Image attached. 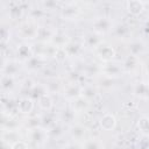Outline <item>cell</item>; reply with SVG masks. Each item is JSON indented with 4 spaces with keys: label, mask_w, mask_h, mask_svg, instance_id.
<instances>
[{
    "label": "cell",
    "mask_w": 149,
    "mask_h": 149,
    "mask_svg": "<svg viewBox=\"0 0 149 149\" xmlns=\"http://www.w3.org/2000/svg\"><path fill=\"white\" fill-rule=\"evenodd\" d=\"M48 135L50 136V137H58L62 133H63V130H62V127H61V125L59 123H55L52 127H50L48 130Z\"/></svg>",
    "instance_id": "f35d334b"
},
{
    "label": "cell",
    "mask_w": 149,
    "mask_h": 149,
    "mask_svg": "<svg viewBox=\"0 0 149 149\" xmlns=\"http://www.w3.org/2000/svg\"><path fill=\"white\" fill-rule=\"evenodd\" d=\"M37 105L38 107L44 111V112H50L54 107V101H52V98L49 93H44L43 95H41L38 99H37Z\"/></svg>",
    "instance_id": "7402d4cb"
},
{
    "label": "cell",
    "mask_w": 149,
    "mask_h": 149,
    "mask_svg": "<svg viewBox=\"0 0 149 149\" xmlns=\"http://www.w3.org/2000/svg\"><path fill=\"white\" fill-rule=\"evenodd\" d=\"M80 14V8L76 2H65L59 8V16L63 20L72 21L76 20Z\"/></svg>",
    "instance_id": "3957f363"
},
{
    "label": "cell",
    "mask_w": 149,
    "mask_h": 149,
    "mask_svg": "<svg viewBox=\"0 0 149 149\" xmlns=\"http://www.w3.org/2000/svg\"><path fill=\"white\" fill-rule=\"evenodd\" d=\"M137 128L142 135L149 137V116H141L137 120Z\"/></svg>",
    "instance_id": "83f0119b"
},
{
    "label": "cell",
    "mask_w": 149,
    "mask_h": 149,
    "mask_svg": "<svg viewBox=\"0 0 149 149\" xmlns=\"http://www.w3.org/2000/svg\"><path fill=\"white\" fill-rule=\"evenodd\" d=\"M45 85V88H47V92L49 93V94H51V93H58L61 90H62V87H61V84H59V81H57V80H49L47 84H44Z\"/></svg>",
    "instance_id": "e575fe53"
},
{
    "label": "cell",
    "mask_w": 149,
    "mask_h": 149,
    "mask_svg": "<svg viewBox=\"0 0 149 149\" xmlns=\"http://www.w3.org/2000/svg\"><path fill=\"white\" fill-rule=\"evenodd\" d=\"M1 140L6 141L9 144H14L15 142L21 140V136L17 130H2L1 134Z\"/></svg>",
    "instance_id": "cb8c5ba5"
},
{
    "label": "cell",
    "mask_w": 149,
    "mask_h": 149,
    "mask_svg": "<svg viewBox=\"0 0 149 149\" xmlns=\"http://www.w3.org/2000/svg\"><path fill=\"white\" fill-rule=\"evenodd\" d=\"M17 112L21 114H30L34 109V100L30 97H22L17 101Z\"/></svg>",
    "instance_id": "8fae6325"
},
{
    "label": "cell",
    "mask_w": 149,
    "mask_h": 149,
    "mask_svg": "<svg viewBox=\"0 0 149 149\" xmlns=\"http://www.w3.org/2000/svg\"><path fill=\"white\" fill-rule=\"evenodd\" d=\"M15 86V77L12 76H1V88L3 92H10Z\"/></svg>",
    "instance_id": "4316f807"
},
{
    "label": "cell",
    "mask_w": 149,
    "mask_h": 149,
    "mask_svg": "<svg viewBox=\"0 0 149 149\" xmlns=\"http://www.w3.org/2000/svg\"><path fill=\"white\" fill-rule=\"evenodd\" d=\"M45 14H47V12L42 7H34V8H30L29 12H28V15H29L30 20H33V21H36L38 19L44 17Z\"/></svg>",
    "instance_id": "1f68e13d"
},
{
    "label": "cell",
    "mask_w": 149,
    "mask_h": 149,
    "mask_svg": "<svg viewBox=\"0 0 149 149\" xmlns=\"http://www.w3.org/2000/svg\"><path fill=\"white\" fill-rule=\"evenodd\" d=\"M143 5H144V10L149 13V1H143Z\"/></svg>",
    "instance_id": "c3c4849f"
},
{
    "label": "cell",
    "mask_w": 149,
    "mask_h": 149,
    "mask_svg": "<svg viewBox=\"0 0 149 149\" xmlns=\"http://www.w3.org/2000/svg\"><path fill=\"white\" fill-rule=\"evenodd\" d=\"M83 149H104V144L99 139H88L83 143Z\"/></svg>",
    "instance_id": "4dcf8cb0"
},
{
    "label": "cell",
    "mask_w": 149,
    "mask_h": 149,
    "mask_svg": "<svg viewBox=\"0 0 149 149\" xmlns=\"http://www.w3.org/2000/svg\"><path fill=\"white\" fill-rule=\"evenodd\" d=\"M64 149H83V146H80L78 142H73V143L66 144Z\"/></svg>",
    "instance_id": "f6af8a7d"
},
{
    "label": "cell",
    "mask_w": 149,
    "mask_h": 149,
    "mask_svg": "<svg viewBox=\"0 0 149 149\" xmlns=\"http://www.w3.org/2000/svg\"><path fill=\"white\" fill-rule=\"evenodd\" d=\"M128 49H129L130 55L139 57V55H141L144 51V44L142 42H140V41H133V42L129 43Z\"/></svg>",
    "instance_id": "f1b7e54d"
},
{
    "label": "cell",
    "mask_w": 149,
    "mask_h": 149,
    "mask_svg": "<svg viewBox=\"0 0 149 149\" xmlns=\"http://www.w3.org/2000/svg\"><path fill=\"white\" fill-rule=\"evenodd\" d=\"M33 56H34V48L29 43L23 42V43L17 45V48H16V57H17L19 62L26 63Z\"/></svg>",
    "instance_id": "8992f818"
},
{
    "label": "cell",
    "mask_w": 149,
    "mask_h": 149,
    "mask_svg": "<svg viewBox=\"0 0 149 149\" xmlns=\"http://www.w3.org/2000/svg\"><path fill=\"white\" fill-rule=\"evenodd\" d=\"M86 130H87L86 127L83 126V125H80V123H74V125H72V126L70 127V129H69L71 137L74 139L76 142L81 141V140L85 137V135H86Z\"/></svg>",
    "instance_id": "2e32d148"
},
{
    "label": "cell",
    "mask_w": 149,
    "mask_h": 149,
    "mask_svg": "<svg viewBox=\"0 0 149 149\" xmlns=\"http://www.w3.org/2000/svg\"><path fill=\"white\" fill-rule=\"evenodd\" d=\"M139 63H140L139 57L133 56V55L129 54V55L123 59V62H122V64H121L122 71H123V72H132V71H134V70L139 66Z\"/></svg>",
    "instance_id": "9a60e30c"
},
{
    "label": "cell",
    "mask_w": 149,
    "mask_h": 149,
    "mask_svg": "<svg viewBox=\"0 0 149 149\" xmlns=\"http://www.w3.org/2000/svg\"><path fill=\"white\" fill-rule=\"evenodd\" d=\"M83 73L85 77H94V76L101 74V65H98L97 63L87 64L83 69Z\"/></svg>",
    "instance_id": "484cf974"
},
{
    "label": "cell",
    "mask_w": 149,
    "mask_h": 149,
    "mask_svg": "<svg viewBox=\"0 0 149 149\" xmlns=\"http://www.w3.org/2000/svg\"><path fill=\"white\" fill-rule=\"evenodd\" d=\"M12 149H28V144L24 141L20 140L17 142H15L14 144H12Z\"/></svg>",
    "instance_id": "ee69618b"
},
{
    "label": "cell",
    "mask_w": 149,
    "mask_h": 149,
    "mask_svg": "<svg viewBox=\"0 0 149 149\" xmlns=\"http://www.w3.org/2000/svg\"><path fill=\"white\" fill-rule=\"evenodd\" d=\"M69 42H70V37L68 36V34H65L64 31H57L56 30L49 43L56 48H64Z\"/></svg>",
    "instance_id": "7c38bea8"
},
{
    "label": "cell",
    "mask_w": 149,
    "mask_h": 149,
    "mask_svg": "<svg viewBox=\"0 0 149 149\" xmlns=\"http://www.w3.org/2000/svg\"><path fill=\"white\" fill-rule=\"evenodd\" d=\"M44 93H48L47 92V88H45V85H41V84H37L34 86V88L30 91V93L28 94V97H30L33 100H37L41 95H43Z\"/></svg>",
    "instance_id": "f546056e"
},
{
    "label": "cell",
    "mask_w": 149,
    "mask_h": 149,
    "mask_svg": "<svg viewBox=\"0 0 149 149\" xmlns=\"http://www.w3.org/2000/svg\"><path fill=\"white\" fill-rule=\"evenodd\" d=\"M44 64H45V58H43L41 56H36V55H34L30 59H28L24 63L26 68L29 71H38L44 66Z\"/></svg>",
    "instance_id": "5bb4252c"
},
{
    "label": "cell",
    "mask_w": 149,
    "mask_h": 149,
    "mask_svg": "<svg viewBox=\"0 0 149 149\" xmlns=\"http://www.w3.org/2000/svg\"><path fill=\"white\" fill-rule=\"evenodd\" d=\"M113 34L115 37L118 38H122V40H126L130 36L132 31H130V27L126 23H118L116 26H114L113 28Z\"/></svg>",
    "instance_id": "d6986e66"
},
{
    "label": "cell",
    "mask_w": 149,
    "mask_h": 149,
    "mask_svg": "<svg viewBox=\"0 0 149 149\" xmlns=\"http://www.w3.org/2000/svg\"><path fill=\"white\" fill-rule=\"evenodd\" d=\"M99 123H100V127H101L102 130H105V132H112L116 127V118L112 113H105L100 118Z\"/></svg>",
    "instance_id": "30bf717a"
},
{
    "label": "cell",
    "mask_w": 149,
    "mask_h": 149,
    "mask_svg": "<svg viewBox=\"0 0 149 149\" xmlns=\"http://www.w3.org/2000/svg\"><path fill=\"white\" fill-rule=\"evenodd\" d=\"M102 42H104V41L100 38V35H98V34H95V33H91V34L86 35V37H85V40H84L85 45L88 47V48H92L93 50H94L97 47H99Z\"/></svg>",
    "instance_id": "603a6c76"
},
{
    "label": "cell",
    "mask_w": 149,
    "mask_h": 149,
    "mask_svg": "<svg viewBox=\"0 0 149 149\" xmlns=\"http://www.w3.org/2000/svg\"><path fill=\"white\" fill-rule=\"evenodd\" d=\"M19 70H20L19 63L15 61H7L2 65V74H6V76L15 77L17 74Z\"/></svg>",
    "instance_id": "44dd1931"
},
{
    "label": "cell",
    "mask_w": 149,
    "mask_h": 149,
    "mask_svg": "<svg viewBox=\"0 0 149 149\" xmlns=\"http://www.w3.org/2000/svg\"><path fill=\"white\" fill-rule=\"evenodd\" d=\"M126 9H127V12L130 15L137 16V15H140L144 10L143 1H140V0H130V1H127L126 2Z\"/></svg>",
    "instance_id": "4fadbf2b"
},
{
    "label": "cell",
    "mask_w": 149,
    "mask_h": 149,
    "mask_svg": "<svg viewBox=\"0 0 149 149\" xmlns=\"http://www.w3.org/2000/svg\"><path fill=\"white\" fill-rule=\"evenodd\" d=\"M55 31H56V30L51 29V28L48 27V26H40L38 34H37V40H38V42H42V43H49L50 40L52 38Z\"/></svg>",
    "instance_id": "ac0fdd59"
},
{
    "label": "cell",
    "mask_w": 149,
    "mask_h": 149,
    "mask_svg": "<svg viewBox=\"0 0 149 149\" xmlns=\"http://www.w3.org/2000/svg\"><path fill=\"white\" fill-rule=\"evenodd\" d=\"M92 28L93 31L98 35H104L111 30H113L114 28V23L112 21V19L109 16L106 15H101V16H97L93 22H92Z\"/></svg>",
    "instance_id": "7a4b0ae2"
},
{
    "label": "cell",
    "mask_w": 149,
    "mask_h": 149,
    "mask_svg": "<svg viewBox=\"0 0 149 149\" xmlns=\"http://www.w3.org/2000/svg\"><path fill=\"white\" fill-rule=\"evenodd\" d=\"M28 136H29V140L35 144H43L49 137L47 129H44L43 127L28 130Z\"/></svg>",
    "instance_id": "52a82bcc"
},
{
    "label": "cell",
    "mask_w": 149,
    "mask_h": 149,
    "mask_svg": "<svg viewBox=\"0 0 149 149\" xmlns=\"http://www.w3.org/2000/svg\"><path fill=\"white\" fill-rule=\"evenodd\" d=\"M63 95L66 100L73 101L77 98L83 95V85L76 84V83H70L66 84L63 88Z\"/></svg>",
    "instance_id": "5b68a950"
},
{
    "label": "cell",
    "mask_w": 149,
    "mask_h": 149,
    "mask_svg": "<svg viewBox=\"0 0 149 149\" xmlns=\"http://www.w3.org/2000/svg\"><path fill=\"white\" fill-rule=\"evenodd\" d=\"M66 57H68V55H66V52H65L64 48H57V51H56V54H55V57H54V58H55L57 62L62 63V62H64V61L66 59Z\"/></svg>",
    "instance_id": "b9f144b4"
},
{
    "label": "cell",
    "mask_w": 149,
    "mask_h": 149,
    "mask_svg": "<svg viewBox=\"0 0 149 149\" xmlns=\"http://www.w3.org/2000/svg\"><path fill=\"white\" fill-rule=\"evenodd\" d=\"M0 149H12V144H9L6 141H2L1 140V148Z\"/></svg>",
    "instance_id": "bcb514c9"
},
{
    "label": "cell",
    "mask_w": 149,
    "mask_h": 149,
    "mask_svg": "<svg viewBox=\"0 0 149 149\" xmlns=\"http://www.w3.org/2000/svg\"><path fill=\"white\" fill-rule=\"evenodd\" d=\"M122 68L115 63H105L101 65V74L105 76V77H108V78H116L119 77L121 73H122Z\"/></svg>",
    "instance_id": "ba28073f"
},
{
    "label": "cell",
    "mask_w": 149,
    "mask_h": 149,
    "mask_svg": "<svg viewBox=\"0 0 149 149\" xmlns=\"http://www.w3.org/2000/svg\"><path fill=\"white\" fill-rule=\"evenodd\" d=\"M134 94L137 95V97H140V98L147 99L148 98V94H149V84L148 83H144V81L136 83L135 86H134Z\"/></svg>",
    "instance_id": "d4e9b609"
},
{
    "label": "cell",
    "mask_w": 149,
    "mask_h": 149,
    "mask_svg": "<svg viewBox=\"0 0 149 149\" xmlns=\"http://www.w3.org/2000/svg\"><path fill=\"white\" fill-rule=\"evenodd\" d=\"M73 118H74V112L72 111V108H70V109H64L63 112H62V121L63 122H71L72 120H73Z\"/></svg>",
    "instance_id": "ab89813d"
},
{
    "label": "cell",
    "mask_w": 149,
    "mask_h": 149,
    "mask_svg": "<svg viewBox=\"0 0 149 149\" xmlns=\"http://www.w3.org/2000/svg\"><path fill=\"white\" fill-rule=\"evenodd\" d=\"M38 29H40V26L36 23V21L29 20V21H26V22H23V23L20 24L17 34H19V36L22 40L30 41V40L37 38Z\"/></svg>",
    "instance_id": "6da1fadb"
},
{
    "label": "cell",
    "mask_w": 149,
    "mask_h": 149,
    "mask_svg": "<svg viewBox=\"0 0 149 149\" xmlns=\"http://www.w3.org/2000/svg\"><path fill=\"white\" fill-rule=\"evenodd\" d=\"M146 69H147V71L149 72V59H148V62H147V64H146Z\"/></svg>",
    "instance_id": "681fc988"
},
{
    "label": "cell",
    "mask_w": 149,
    "mask_h": 149,
    "mask_svg": "<svg viewBox=\"0 0 149 149\" xmlns=\"http://www.w3.org/2000/svg\"><path fill=\"white\" fill-rule=\"evenodd\" d=\"M143 30H144V33H146V34H148V35H149V21H148V22L144 24Z\"/></svg>",
    "instance_id": "7dc6e473"
},
{
    "label": "cell",
    "mask_w": 149,
    "mask_h": 149,
    "mask_svg": "<svg viewBox=\"0 0 149 149\" xmlns=\"http://www.w3.org/2000/svg\"><path fill=\"white\" fill-rule=\"evenodd\" d=\"M97 94V88L93 85H85L83 86V97H85L86 99H92L94 98Z\"/></svg>",
    "instance_id": "8d00e7d4"
},
{
    "label": "cell",
    "mask_w": 149,
    "mask_h": 149,
    "mask_svg": "<svg viewBox=\"0 0 149 149\" xmlns=\"http://www.w3.org/2000/svg\"><path fill=\"white\" fill-rule=\"evenodd\" d=\"M57 7H59V2L58 1H52V0H47L42 2V8L45 10H51V9H56Z\"/></svg>",
    "instance_id": "60d3db41"
},
{
    "label": "cell",
    "mask_w": 149,
    "mask_h": 149,
    "mask_svg": "<svg viewBox=\"0 0 149 149\" xmlns=\"http://www.w3.org/2000/svg\"><path fill=\"white\" fill-rule=\"evenodd\" d=\"M10 38V31H9V28L7 27H2L1 28V43L2 44H6Z\"/></svg>",
    "instance_id": "7bdbcfd3"
},
{
    "label": "cell",
    "mask_w": 149,
    "mask_h": 149,
    "mask_svg": "<svg viewBox=\"0 0 149 149\" xmlns=\"http://www.w3.org/2000/svg\"><path fill=\"white\" fill-rule=\"evenodd\" d=\"M26 2L21 1H12L8 7V15L12 20H19L23 15V12L26 9Z\"/></svg>",
    "instance_id": "9c48e42d"
},
{
    "label": "cell",
    "mask_w": 149,
    "mask_h": 149,
    "mask_svg": "<svg viewBox=\"0 0 149 149\" xmlns=\"http://www.w3.org/2000/svg\"><path fill=\"white\" fill-rule=\"evenodd\" d=\"M114 83V79L113 78H108V77H105V76H102L99 80H98V87H100V88H102V90H109V88H112L113 87V84Z\"/></svg>",
    "instance_id": "836d02e7"
},
{
    "label": "cell",
    "mask_w": 149,
    "mask_h": 149,
    "mask_svg": "<svg viewBox=\"0 0 149 149\" xmlns=\"http://www.w3.org/2000/svg\"><path fill=\"white\" fill-rule=\"evenodd\" d=\"M36 84L34 83V80L31 79V78H26L22 83H21V90L23 91V92H26V93H30V91L34 88V86H35Z\"/></svg>",
    "instance_id": "74e56055"
},
{
    "label": "cell",
    "mask_w": 149,
    "mask_h": 149,
    "mask_svg": "<svg viewBox=\"0 0 149 149\" xmlns=\"http://www.w3.org/2000/svg\"><path fill=\"white\" fill-rule=\"evenodd\" d=\"M26 127H27V129H28V130L34 129V128L42 127L41 118H38V116H31V118H29V119L26 121Z\"/></svg>",
    "instance_id": "d590c367"
},
{
    "label": "cell",
    "mask_w": 149,
    "mask_h": 149,
    "mask_svg": "<svg viewBox=\"0 0 149 149\" xmlns=\"http://www.w3.org/2000/svg\"><path fill=\"white\" fill-rule=\"evenodd\" d=\"M147 99H149V94H148V98H147Z\"/></svg>",
    "instance_id": "f907efd6"
},
{
    "label": "cell",
    "mask_w": 149,
    "mask_h": 149,
    "mask_svg": "<svg viewBox=\"0 0 149 149\" xmlns=\"http://www.w3.org/2000/svg\"><path fill=\"white\" fill-rule=\"evenodd\" d=\"M64 50L68 55V57H77L81 54L83 51V47L79 42H76V41H70L65 47H64Z\"/></svg>",
    "instance_id": "ffe728a7"
},
{
    "label": "cell",
    "mask_w": 149,
    "mask_h": 149,
    "mask_svg": "<svg viewBox=\"0 0 149 149\" xmlns=\"http://www.w3.org/2000/svg\"><path fill=\"white\" fill-rule=\"evenodd\" d=\"M94 52L99 59H101L105 63H109L115 58V50L114 48L106 42H102L99 47L94 49Z\"/></svg>",
    "instance_id": "277c9868"
},
{
    "label": "cell",
    "mask_w": 149,
    "mask_h": 149,
    "mask_svg": "<svg viewBox=\"0 0 149 149\" xmlns=\"http://www.w3.org/2000/svg\"><path fill=\"white\" fill-rule=\"evenodd\" d=\"M41 123H42V127L48 130L50 127H52V126L56 123V121L54 120L52 115H51L49 112H47L43 116H41Z\"/></svg>",
    "instance_id": "d6a6232c"
},
{
    "label": "cell",
    "mask_w": 149,
    "mask_h": 149,
    "mask_svg": "<svg viewBox=\"0 0 149 149\" xmlns=\"http://www.w3.org/2000/svg\"><path fill=\"white\" fill-rule=\"evenodd\" d=\"M88 106H90V100L83 95L71 101V108L74 113H83L88 108Z\"/></svg>",
    "instance_id": "e0dca14e"
}]
</instances>
